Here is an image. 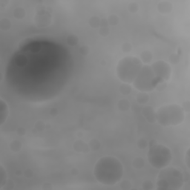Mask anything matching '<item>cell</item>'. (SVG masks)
Wrapping results in <instances>:
<instances>
[{
	"label": "cell",
	"instance_id": "e575fe53",
	"mask_svg": "<svg viewBox=\"0 0 190 190\" xmlns=\"http://www.w3.org/2000/svg\"><path fill=\"white\" fill-rule=\"evenodd\" d=\"M186 165H187V167L189 168V150L187 151V152H186Z\"/></svg>",
	"mask_w": 190,
	"mask_h": 190
},
{
	"label": "cell",
	"instance_id": "ac0fdd59",
	"mask_svg": "<svg viewBox=\"0 0 190 190\" xmlns=\"http://www.w3.org/2000/svg\"><path fill=\"white\" fill-rule=\"evenodd\" d=\"M14 16L16 19H22L25 17V10L21 7H18L15 8L14 10Z\"/></svg>",
	"mask_w": 190,
	"mask_h": 190
},
{
	"label": "cell",
	"instance_id": "ffe728a7",
	"mask_svg": "<svg viewBox=\"0 0 190 190\" xmlns=\"http://www.w3.org/2000/svg\"><path fill=\"white\" fill-rule=\"evenodd\" d=\"M132 165L135 169H140L145 166V161L143 158H141L140 157H137L136 158L134 159L132 162Z\"/></svg>",
	"mask_w": 190,
	"mask_h": 190
},
{
	"label": "cell",
	"instance_id": "7402d4cb",
	"mask_svg": "<svg viewBox=\"0 0 190 190\" xmlns=\"http://www.w3.org/2000/svg\"><path fill=\"white\" fill-rule=\"evenodd\" d=\"M11 26V23H10V20L7 18H4V19H1L0 21V28L2 30H8L10 28Z\"/></svg>",
	"mask_w": 190,
	"mask_h": 190
},
{
	"label": "cell",
	"instance_id": "4316f807",
	"mask_svg": "<svg viewBox=\"0 0 190 190\" xmlns=\"http://www.w3.org/2000/svg\"><path fill=\"white\" fill-rule=\"evenodd\" d=\"M128 8L130 12L132 13V14H135V13H136L137 10H138L139 8L138 4H137V2H131L129 5H128Z\"/></svg>",
	"mask_w": 190,
	"mask_h": 190
},
{
	"label": "cell",
	"instance_id": "e0dca14e",
	"mask_svg": "<svg viewBox=\"0 0 190 190\" xmlns=\"http://www.w3.org/2000/svg\"><path fill=\"white\" fill-rule=\"evenodd\" d=\"M149 97L147 95L146 92H142L141 91L138 95L137 96V101L140 104H145L149 101Z\"/></svg>",
	"mask_w": 190,
	"mask_h": 190
},
{
	"label": "cell",
	"instance_id": "f1b7e54d",
	"mask_svg": "<svg viewBox=\"0 0 190 190\" xmlns=\"http://www.w3.org/2000/svg\"><path fill=\"white\" fill-rule=\"evenodd\" d=\"M142 187L143 189H152L153 184L152 183V181H150V180H145V181L143 183Z\"/></svg>",
	"mask_w": 190,
	"mask_h": 190
},
{
	"label": "cell",
	"instance_id": "30bf717a",
	"mask_svg": "<svg viewBox=\"0 0 190 190\" xmlns=\"http://www.w3.org/2000/svg\"><path fill=\"white\" fill-rule=\"evenodd\" d=\"M9 114L8 104L3 100L2 99H0V124L2 125L7 120Z\"/></svg>",
	"mask_w": 190,
	"mask_h": 190
},
{
	"label": "cell",
	"instance_id": "83f0119b",
	"mask_svg": "<svg viewBox=\"0 0 190 190\" xmlns=\"http://www.w3.org/2000/svg\"><path fill=\"white\" fill-rule=\"evenodd\" d=\"M137 146H138L140 149H146V148L148 146L147 141L145 140L144 139H140V140L137 141Z\"/></svg>",
	"mask_w": 190,
	"mask_h": 190
},
{
	"label": "cell",
	"instance_id": "44dd1931",
	"mask_svg": "<svg viewBox=\"0 0 190 190\" xmlns=\"http://www.w3.org/2000/svg\"><path fill=\"white\" fill-rule=\"evenodd\" d=\"M88 146H89V149L92 151H98L99 148H100L101 144L99 141L97 139H92V140H90Z\"/></svg>",
	"mask_w": 190,
	"mask_h": 190
},
{
	"label": "cell",
	"instance_id": "d6a6232c",
	"mask_svg": "<svg viewBox=\"0 0 190 190\" xmlns=\"http://www.w3.org/2000/svg\"><path fill=\"white\" fill-rule=\"evenodd\" d=\"M80 52L82 54H84V55H86L88 52V48L87 46H82L80 48Z\"/></svg>",
	"mask_w": 190,
	"mask_h": 190
},
{
	"label": "cell",
	"instance_id": "9a60e30c",
	"mask_svg": "<svg viewBox=\"0 0 190 190\" xmlns=\"http://www.w3.org/2000/svg\"><path fill=\"white\" fill-rule=\"evenodd\" d=\"M7 182V174L2 166H0V189L3 188Z\"/></svg>",
	"mask_w": 190,
	"mask_h": 190
},
{
	"label": "cell",
	"instance_id": "603a6c76",
	"mask_svg": "<svg viewBox=\"0 0 190 190\" xmlns=\"http://www.w3.org/2000/svg\"><path fill=\"white\" fill-rule=\"evenodd\" d=\"M119 89H120V91L123 94V95H128L131 91V87L130 86V84L123 83L122 85H120Z\"/></svg>",
	"mask_w": 190,
	"mask_h": 190
},
{
	"label": "cell",
	"instance_id": "1f68e13d",
	"mask_svg": "<svg viewBox=\"0 0 190 190\" xmlns=\"http://www.w3.org/2000/svg\"><path fill=\"white\" fill-rule=\"evenodd\" d=\"M99 34H100L101 36H103V37H106V36H108V34H109V30H108V28H106V27H105V28H101L100 30H99Z\"/></svg>",
	"mask_w": 190,
	"mask_h": 190
},
{
	"label": "cell",
	"instance_id": "2e32d148",
	"mask_svg": "<svg viewBox=\"0 0 190 190\" xmlns=\"http://www.w3.org/2000/svg\"><path fill=\"white\" fill-rule=\"evenodd\" d=\"M152 59V54L149 51H144L140 55V60L142 63H148Z\"/></svg>",
	"mask_w": 190,
	"mask_h": 190
},
{
	"label": "cell",
	"instance_id": "6da1fadb",
	"mask_svg": "<svg viewBox=\"0 0 190 190\" xmlns=\"http://www.w3.org/2000/svg\"><path fill=\"white\" fill-rule=\"evenodd\" d=\"M72 67L71 56L63 46L28 39L10 59L6 79L19 96L43 101L62 90L70 78Z\"/></svg>",
	"mask_w": 190,
	"mask_h": 190
},
{
	"label": "cell",
	"instance_id": "8fae6325",
	"mask_svg": "<svg viewBox=\"0 0 190 190\" xmlns=\"http://www.w3.org/2000/svg\"><path fill=\"white\" fill-rule=\"evenodd\" d=\"M143 115L149 122L155 123L156 121V116L153 108L151 106H146L143 109Z\"/></svg>",
	"mask_w": 190,
	"mask_h": 190
},
{
	"label": "cell",
	"instance_id": "9c48e42d",
	"mask_svg": "<svg viewBox=\"0 0 190 190\" xmlns=\"http://www.w3.org/2000/svg\"><path fill=\"white\" fill-rule=\"evenodd\" d=\"M39 27H44L48 25L51 23V16L49 13L42 10L40 12L37 13V17H35V22Z\"/></svg>",
	"mask_w": 190,
	"mask_h": 190
},
{
	"label": "cell",
	"instance_id": "8992f818",
	"mask_svg": "<svg viewBox=\"0 0 190 190\" xmlns=\"http://www.w3.org/2000/svg\"><path fill=\"white\" fill-rule=\"evenodd\" d=\"M148 152V160L152 166L157 169H161L169 165L171 162L172 153L170 149L164 145L157 143H149Z\"/></svg>",
	"mask_w": 190,
	"mask_h": 190
},
{
	"label": "cell",
	"instance_id": "52a82bcc",
	"mask_svg": "<svg viewBox=\"0 0 190 190\" xmlns=\"http://www.w3.org/2000/svg\"><path fill=\"white\" fill-rule=\"evenodd\" d=\"M160 83L156 78L151 66L144 65L143 66L136 79L133 82L134 86L142 92L152 91Z\"/></svg>",
	"mask_w": 190,
	"mask_h": 190
},
{
	"label": "cell",
	"instance_id": "d4e9b609",
	"mask_svg": "<svg viewBox=\"0 0 190 190\" xmlns=\"http://www.w3.org/2000/svg\"><path fill=\"white\" fill-rule=\"evenodd\" d=\"M108 22L109 25H117L119 22V18L116 15H111L108 18Z\"/></svg>",
	"mask_w": 190,
	"mask_h": 190
},
{
	"label": "cell",
	"instance_id": "3957f363",
	"mask_svg": "<svg viewBox=\"0 0 190 190\" xmlns=\"http://www.w3.org/2000/svg\"><path fill=\"white\" fill-rule=\"evenodd\" d=\"M184 177L176 168L166 167L160 169L157 175V189L178 190L184 184Z\"/></svg>",
	"mask_w": 190,
	"mask_h": 190
},
{
	"label": "cell",
	"instance_id": "ba28073f",
	"mask_svg": "<svg viewBox=\"0 0 190 190\" xmlns=\"http://www.w3.org/2000/svg\"><path fill=\"white\" fill-rule=\"evenodd\" d=\"M151 68L160 83L167 81L171 76V67L164 61H157L154 63L151 66Z\"/></svg>",
	"mask_w": 190,
	"mask_h": 190
},
{
	"label": "cell",
	"instance_id": "5b68a950",
	"mask_svg": "<svg viewBox=\"0 0 190 190\" xmlns=\"http://www.w3.org/2000/svg\"><path fill=\"white\" fill-rule=\"evenodd\" d=\"M156 120L163 126H178L184 120V111L180 106L170 104L159 108L155 112Z\"/></svg>",
	"mask_w": 190,
	"mask_h": 190
},
{
	"label": "cell",
	"instance_id": "4dcf8cb0",
	"mask_svg": "<svg viewBox=\"0 0 190 190\" xmlns=\"http://www.w3.org/2000/svg\"><path fill=\"white\" fill-rule=\"evenodd\" d=\"M131 48H131V45L128 42H125L122 46L123 51L126 52V53H128L131 50Z\"/></svg>",
	"mask_w": 190,
	"mask_h": 190
},
{
	"label": "cell",
	"instance_id": "5bb4252c",
	"mask_svg": "<svg viewBox=\"0 0 190 190\" xmlns=\"http://www.w3.org/2000/svg\"><path fill=\"white\" fill-rule=\"evenodd\" d=\"M118 108L121 111H126L129 109L130 108V103L128 102V99H122L118 102Z\"/></svg>",
	"mask_w": 190,
	"mask_h": 190
},
{
	"label": "cell",
	"instance_id": "4fadbf2b",
	"mask_svg": "<svg viewBox=\"0 0 190 190\" xmlns=\"http://www.w3.org/2000/svg\"><path fill=\"white\" fill-rule=\"evenodd\" d=\"M73 148L77 152L87 153L90 150L88 145H87L86 143L83 142L82 140L76 141L75 144H74Z\"/></svg>",
	"mask_w": 190,
	"mask_h": 190
},
{
	"label": "cell",
	"instance_id": "836d02e7",
	"mask_svg": "<svg viewBox=\"0 0 190 190\" xmlns=\"http://www.w3.org/2000/svg\"><path fill=\"white\" fill-rule=\"evenodd\" d=\"M17 133L18 135H20V136H22V135H24L25 134V129L23 128H19V129L17 130Z\"/></svg>",
	"mask_w": 190,
	"mask_h": 190
},
{
	"label": "cell",
	"instance_id": "277c9868",
	"mask_svg": "<svg viewBox=\"0 0 190 190\" xmlns=\"http://www.w3.org/2000/svg\"><path fill=\"white\" fill-rule=\"evenodd\" d=\"M143 67V63L139 58L126 57L120 59L117 67L118 78L124 83H133Z\"/></svg>",
	"mask_w": 190,
	"mask_h": 190
},
{
	"label": "cell",
	"instance_id": "cb8c5ba5",
	"mask_svg": "<svg viewBox=\"0 0 190 190\" xmlns=\"http://www.w3.org/2000/svg\"><path fill=\"white\" fill-rule=\"evenodd\" d=\"M89 25L92 28H98L101 25V19L97 17H92L89 20Z\"/></svg>",
	"mask_w": 190,
	"mask_h": 190
},
{
	"label": "cell",
	"instance_id": "7c38bea8",
	"mask_svg": "<svg viewBox=\"0 0 190 190\" xmlns=\"http://www.w3.org/2000/svg\"><path fill=\"white\" fill-rule=\"evenodd\" d=\"M157 10H159L160 14H169L172 10V5L168 1L160 2L157 5Z\"/></svg>",
	"mask_w": 190,
	"mask_h": 190
},
{
	"label": "cell",
	"instance_id": "d6986e66",
	"mask_svg": "<svg viewBox=\"0 0 190 190\" xmlns=\"http://www.w3.org/2000/svg\"><path fill=\"white\" fill-rule=\"evenodd\" d=\"M22 148V144L20 141L19 140H13L10 144V149L11 151L14 152H18L21 150Z\"/></svg>",
	"mask_w": 190,
	"mask_h": 190
},
{
	"label": "cell",
	"instance_id": "f546056e",
	"mask_svg": "<svg viewBox=\"0 0 190 190\" xmlns=\"http://www.w3.org/2000/svg\"><path fill=\"white\" fill-rule=\"evenodd\" d=\"M120 187L122 189H130L131 188V184L128 180H124L120 184Z\"/></svg>",
	"mask_w": 190,
	"mask_h": 190
},
{
	"label": "cell",
	"instance_id": "7a4b0ae2",
	"mask_svg": "<svg viewBox=\"0 0 190 190\" xmlns=\"http://www.w3.org/2000/svg\"><path fill=\"white\" fill-rule=\"evenodd\" d=\"M94 175L100 184L107 186L115 185L120 181L123 175V166L116 157L105 156L96 163Z\"/></svg>",
	"mask_w": 190,
	"mask_h": 190
},
{
	"label": "cell",
	"instance_id": "484cf974",
	"mask_svg": "<svg viewBox=\"0 0 190 190\" xmlns=\"http://www.w3.org/2000/svg\"><path fill=\"white\" fill-rule=\"evenodd\" d=\"M78 42V39L75 35H71L67 38V42L70 45V46H75Z\"/></svg>",
	"mask_w": 190,
	"mask_h": 190
}]
</instances>
